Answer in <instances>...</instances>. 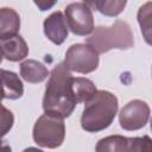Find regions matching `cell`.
I'll list each match as a JSON object with an SVG mask.
<instances>
[{"instance_id":"cell-2","label":"cell","mask_w":152,"mask_h":152,"mask_svg":"<svg viewBox=\"0 0 152 152\" xmlns=\"http://www.w3.org/2000/svg\"><path fill=\"white\" fill-rule=\"evenodd\" d=\"M116 112V96L107 90H97L95 95L86 102L81 116V126L90 133L103 131L110 126Z\"/></svg>"},{"instance_id":"cell-7","label":"cell","mask_w":152,"mask_h":152,"mask_svg":"<svg viewBox=\"0 0 152 152\" xmlns=\"http://www.w3.org/2000/svg\"><path fill=\"white\" fill-rule=\"evenodd\" d=\"M68 28L74 34L87 36L94 31V17L91 8L84 2H71L65 7Z\"/></svg>"},{"instance_id":"cell-4","label":"cell","mask_w":152,"mask_h":152,"mask_svg":"<svg viewBox=\"0 0 152 152\" xmlns=\"http://www.w3.org/2000/svg\"><path fill=\"white\" fill-rule=\"evenodd\" d=\"M32 134L38 146L46 148L59 147L65 138L64 119L55 114L45 113L36 121Z\"/></svg>"},{"instance_id":"cell-16","label":"cell","mask_w":152,"mask_h":152,"mask_svg":"<svg viewBox=\"0 0 152 152\" xmlns=\"http://www.w3.org/2000/svg\"><path fill=\"white\" fill-rule=\"evenodd\" d=\"M138 21L141 27V32L145 36V39L148 44H151L150 40V32H151V2H146L144 6L139 8L138 12Z\"/></svg>"},{"instance_id":"cell-14","label":"cell","mask_w":152,"mask_h":152,"mask_svg":"<svg viewBox=\"0 0 152 152\" xmlns=\"http://www.w3.org/2000/svg\"><path fill=\"white\" fill-rule=\"evenodd\" d=\"M71 88H72L74 97H75L77 103H80V102H84L86 103L97 91L96 86L94 84V82L90 81L89 78H84V77L72 78Z\"/></svg>"},{"instance_id":"cell-9","label":"cell","mask_w":152,"mask_h":152,"mask_svg":"<svg viewBox=\"0 0 152 152\" xmlns=\"http://www.w3.org/2000/svg\"><path fill=\"white\" fill-rule=\"evenodd\" d=\"M43 27L45 36L49 38V40H51L56 45L63 44L69 33L65 17L59 11H56L51 13L49 17H46Z\"/></svg>"},{"instance_id":"cell-21","label":"cell","mask_w":152,"mask_h":152,"mask_svg":"<svg viewBox=\"0 0 152 152\" xmlns=\"http://www.w3.org/2000/svg\"><path fill=\"white\" fill-rule=\"evenodd\" d=\"M2 99H5V96H4V89H2V86H1V82H0V104H1Z\"/></svg>"},{"instance_id":"cell-5","label":"cell","mask_w":152,"mask_h":152,"mask_svg":"<svg viewBox=\"0 0 152 152\" xmlns=\"http://www.w3.org/2000/svg\"><path fill=\"white\" fill-rule=\"evenodd\" d=\"M95 152H152V140L148 135L134 138L108 135L97 141Z\"/></svg>"},{"instance_id":"cell-13","label":"cell","mask_w":152,"mask_h":152,"mask_svg":"<svg viewBox=\"0 0 152 152\" xmlns=\"http://www.w3.org/2000/svg\"><path fill=\"white\" fill-rule=\"evenodd\" d=\"M20 76L28 83H40L49 76V70L36 59H26L20 64Z\"/></svg>"},{"instance_id":"cell-10","label":"cell","mask_w":152,"mask_h":152,"mask_svg":"<svg viewBox=\"0 0 152 152\" xmlns=\"http://www.w3.org/2000/svg\"><path fill=\"white\" fill-rule=\"evenodd\" d=\"M0 48L6 59L11 62H19L27 57L28 48L21 36H14L5 40H0Z\"/></svg>"},{"instance_id":"cell-23","label":"cell","mask_w":152,"mask_h":152,"mask_svg":"<svg viewBox=\"0 0 152 152\" xmlns=\"http://www.w3.org/2000/svg\"><path fill=\"white\" fill-rule=\"evenodd\" d=\"M0 146H2V140H1V138H0Z\"/></svg>"},{"instance_id":"cell-18","label":"cell","mask_w":152,"mask_h":152,"mask_svg":"<svg viewBox=\"0 0 152 152\" xmlns=\"http://www.w3.org/2000/svg\"><path fill=\"white\" fill-rule=\"evenodd\" d=\"M34 4L39 7L40 11H46V10H49L50 7H52V6L56 4V1H51V2H46V1H34Z\"/></svg>"},{"instance_id":"cell-15","label":"cell","mask_w":152,"mask_h":152,"mask_svg":"<svg viewBox=\"0 0 152 152\" xmlns=\"http://www.w3.org/2000/svg\"><path fill=\"white\" fill-rule=\"evenodd\" d=\"M86 4L90 8H95L103 15L116 17L124 11L127 1L126 0H95V1H87Z\"/></svg>"},{"instance_id":"cell-22","label":"cell","mask_w":152,"mask_h":152,"mask_svg":"<svg viewBox=\"0 0 152 152\" xmlns=\"http://www.w3.org/2000/svg\"><path fill=\"white\" fill-rule=\"evenodd\" d=\"M2 57H4V55H2V51H1V48H0V64L2 62Z\"/></svg>"},{"instance_id":"cell-1","label":"cell","mask_w":152,"mask_h":152,"mask_svg":"<svg viewBox=\"0 0 152 152\" xmlns=\"http://www.w3.org/2000/svg\"><path fill=\"white\" fill-rule=\"evenodd\" d=\"M72 78L64 63H58L51 70L43 99L45 113L55 114L63 119L71 115L77 104L71 88Z\"/></svg>"},{"instance_id":"cell-11","label":"cell","mask_w":152,"mask_h":152,"mask_svg":"<svg viewBox=\"0 0 152 152\" xmlns=\"http://www.w3.org/2000/svg\"><path fill=\"white\" fill-rule=\"evenodd\" d=\"M20 28V17L11 7L0 8V40L8 39L18 34Z\"/></svg>"},{"instance_id":"cell-12","label":"cell","mask_w":152,"mask_h":152,"mask_svg":"<svg viewBox=\"0 0 152 152\" xmlns=\"http://www.w3.org/2000/svg\"><path fill=\"white\" fill-rule=\"evenodd\" d=\"M0 82L4 89V96L8 100H18L24 94V86L19 76L11 71L0 69Z\"/></svg>"},{"instance_id":"cell-3","label":"cell","mask_w":152,"mask_h":152,"mask_svg":"<svg viewBox=\"0 0 152 152\" xmlns=\"http://www.w3.org/2000/svg\"><path fill=\"white\" fill-rule=\"evenodd\" d=\"M87 45L93 48L97 53H104L113 49H131L134 45V37L131 26L118 19L112 26H99L93 34L87 38Z\"/></svg>"},{"instance_id":"cell-17","label":"cell","mask_w":152,"mask_h":152,"mask_svg":"<svg viewBox=\"0 0 152 152\" xmlns=\"http://www.w3.org/2000/svg\"><path fill=\"white\" fill-rule=\"evenodd\" d=\"M13 124H14L13 113L2 104H0V138L6 135L11 131Z\"/></svg>"},{"instance_id":"cell-19","label":"cell","mask_w":152,"mask_h":152,"mask_svg":"<svg viewBox=\"0 0 152 152\" xmlns=\"http://www.w3.org/2000/svg\"><path fill=\"white\" fill-rule=\"evenodd\" d=\"M0 152H12V148L10 145H2L0 146Z\"/></svg>"},{"instance_id":"cell-6","label":"cell","mask_w":152,"mask_h":152,"mask_svg":"<svg viewBox=\"0 0 152 152\" xmlns=\"http://www.w3.org/2000/svg\"><path fill=\"white\" fill-rule=\"evenodd\" d=\"M99 53L87 44H74L65 52L64 65L69 71L89 74L99 66Z\"/></svg>"},{"instance_id":"cell-20","label":"cell","mask_w":152,"mask_h":152,"mask_svg":"<svg viewBox=\"0 0 152 152\" xmlns=\"http://www.w3.org/2000/svg\"><path fill=\"white\" fill-rule=\"evenodd\" d=\"M23 152H44V151H42V150L37 148V147H27V148H25Z\"/></svg>"},{"instance_id":"cell-8","label":"cell","mask_w":152,"mask_h":152,"mask_svg":"<svg viewBox=\"0 0 152 152\" xmlns=\"http://www.w3.org/2000/svg\"><path fill=\"white\" fill-rule=\"evenodd\" d=\"M150 119V107L141 100L129 101L119 114L120 126L126 131H137L142 128Z\"/></svg>"}]
</instances>
